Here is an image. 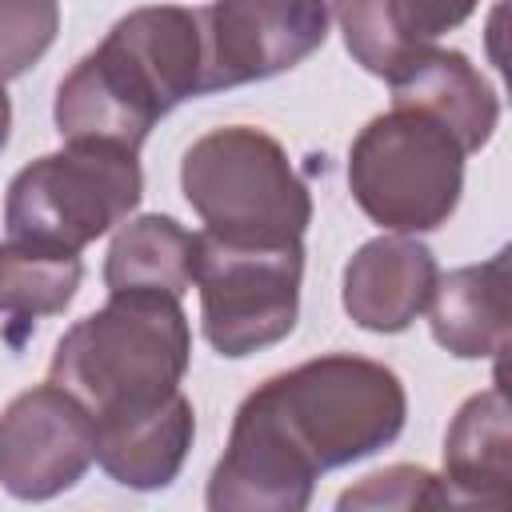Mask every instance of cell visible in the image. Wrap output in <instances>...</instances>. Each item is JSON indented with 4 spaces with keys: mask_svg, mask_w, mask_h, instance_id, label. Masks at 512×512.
<instances>
[{
    "mask_svg": "<svg viewBox=\"0 0 512 512\" xmlns=\"http://www.w3.org/2000/svg\"><path fill=\"white\" fill-rule=\"evenodd\" d=\"M408 416L392 368L332 352L304 360L244 396L208 480L212 512H300L328 468L388 448Z\"/></svg>",
    "mask_w": 512,
    "mask_h": 512,
    "instance_id": "6da1fadb",
    "label": "cell"
},
{
    "mask_svg": "<svg viewBox=\"0 0 512 512\" xmlns=\"http://www.w3.org/2000/svg\"><path fill=\"white\" fill-rule=\"evenodd\" d=\"M200 96V20L176 4L120 16L56 88V132L140 152L152 124Z\"/></svg>",
    "mask_w": 512,
    "mask_h": 512,
    "instance_id": "7a4b0ae2",
    "label": "cell"
},
{
    "mask_svg": "<svg viewBox=\"0 0 512 512\" xmlns=\"http://www.w3.org/2000/svg\"><path fill=\"white\" fill-rule=\"evenodd\" d=\"M188 356L192 332L180 300L160 292H108L104 308L60 336L48 380L72 392L92 420H116L176 396Z\"/></svg>",
    "mask_w": 512,
    "mask_h": 512,
    "instance_id": "3957f363",
    "label": "cell"
},
{
    "mask_svg": "<svg viewBox=\"0 0 512 512\" xmlns=\"http://www.w3.org/2000/svg\"><path fill=\"white\" fill-rule=\"evenodd\" d=\"M180 188L204 232L220 240L300 244L312 224V196L288 152L248 124L204 132L180 160Z\"/></svg>",
    "mask_w": 512,
    "mask_h": 512,
    "instance_id": "277c9868",
    "label": "cell"
},
{
    "mask_svg": "<svg viewBox=\"0 0 512 512\" xmlns=\"http://www.w3.org/2000/svg\"><path fill=\"white\" fill-rule=\"evenodd\" d=\"M464 148L432 116L392 104L368 120L348 152V188L360 212L388 232L440 228L464 192Z\"/></svg>",
    "mask_w": 512,
    "mask_h": 512,
    "instance_id": "5b68a950",
    "label": "cell"
},
{
    "mask_svg": "<svg viewBox=\"0 0 512 512\" xmlns=\"http://www.w3.org/2000/svg\"><path fill=\"white\" fill-rule=\"evenodd\" d=\"M140 192L144 176L136 152L68 140L60 152L40 156L12 176L4 200L8 240L48 252H80L112 224L128 220Z\"/></svg>",
    "mask_w": 512,
    "mask_h": 512,
    "instance_id": "8992f818",
    "label": "cell"
},
{
    "mask_svg": "<svg viewBox=\"0 0 512 512\" xmlns=\"http://www.w3.org/2000/svg\"><path fill=\"white\" fill-rule=\"evenodd\" d=\"M304 244H236L196 236L192 284L200 288L204 336L220 356H252L296 328Z\"/></svg>",
    "mask_w": 512,
    "mask_h": 512,
    "instance_id": "52a82bcc",
    "label": "cell"
},
{
    "mask_svg": "<svg viewBox=\"0 0 512 512\" xmlns=\"http://www.w3.org/2000/svg\"><path fill=\"white\" fill-rule=\"evenodd\" d=\"M200 20V92L272 80L328 40V0H212Z\"/></svg>",
    "mask_w": 512,
    "mask_h": 512,
    "instance_id": "ba28073f",
    "label": "cell"
},
{
    "mask_svg": "<svg viewBox=\"0 0 512 512\" xmlns=\"http://www.w3.org/2000/svg\"><path fill=\"white\" fill-rule=\"evenodd\" d=\"M96 460V424L60 384L20 392L0 412V488L16 500L68 492Z\"/></svg>",
    "mask_w": 512,
    "mask_h": 512,
    "instance_id": "9c48e42d",
    "label": "cell"
},
{
    "mask_svg": "<svg viewBox=\"0 0 512 512\" xmlns=\"http://www.w3.org/2000/svg\"><path fill=\"white\" fill-rule=\"evenodd\" d=\"M476 8L480 0H332L344 48L380 80H396Z\"/></svg>",
    "mask_w": 512,
    "mask_h": 512,
    "instance_id": "30bf717a",
    "label": "cell"
},
{
    "mask_svg": "<svg viewBox=\"0 0 512 512\" xmlns=\"http://www.w3.org/2000/svg\"><path fill=\"white\" fill-rule=\"evenodd\" d=\"M436 256L408 236H376L344 264V312L368 332H404L432 300Z\"/></svg>",
    "mask_w": 512,
    "mask_h": 512,
    "instance_id": "8fae6325",
    "label": "cell"
},
{
    "mask_svg": "<svg viewBox=\"0 0 512 512\" xmlns=\"http://www.w3.org/2000/svg\"><path fill=\"white\" fill-rule=\"evenodd\" d=\"M428 324L444 352L460 360L492 356L500 364L508 352V248L484 264L436 276Z\"/></svg>",
    "mask_w": 512,
    "mask_h": 512,
    "instance_id": "7c38bea8",
    "label": "cell"
},
{
    "mask_svg": "<svg viewBox=\"0 0 512 512\" xmlns=\"http://www.w3.org/2000/svg\"><path fill=\"white\" fill-rule=\"evenodd\" d=\"M96 424V464L124 488L152 492L168 488L184 468V456L196 436V416L188 396H168L160 408L92 420Z\"/></svg>",
    "mask_w": 512,
    "mask_h": 512,
    "instance_id": "4fadbf2b",
    "label": "cell"
},
{
    "mask_svg": "<svg viewBox=\"0 0 512 512\" xmlns=\"http://www.w3.org/2000/svg\"><path fill=\"white\" fill-rule=\"evenodd\" d=\"M392 84V104L416 108L440 120L464 152H480L500 120V100L492 84L476 72V64L456 48H432L412 68H404Z\"/></svg>",
    "mask_w": 512,
    "mask_h": 512,
    "instance_id": "5bb4252c",
    "label": "cell"
},
{
    "mask_svg": "<svg viewBox=\"0 0 512 512\" xmlns=\"http://www.w3.org/2000/svg\"><path fill=\"white\" fill-rule=\"evenodd\" d=\"M508 480H512V420L496 364V384L464 400L448 424L444 488L452 492V504L468 500V504L500 508L508 500Z\"/></svg>",
    "mask_w": 512,
    "mask_h": 512,
    "instance_id": "9a60e30c",
    "label": "cell"
},
{
    "mask_svg": "<svg viewBox=\"0 0 512 512\" xmlns=\"http://www.w3.org/2000/svg\"><path fill=\"white\" fill-rule=\"evenodd\" d=\"M192 268L196 236L172 216H140L116 232L104 260V284L108 292H160L180 300L192 284Z\"/></svg>",
    "mask_w": 512,
    "mask_h": 512,
    "instance_id": "2e32d148",
    "label": "cell"
},
{
    "mask_svg": "<svg viewBox=\"0 0 512 512\" xmlns=\"http://www.w3.org/2000/svg\"><path fill=\"white\" fill-rule=\"evenodd\" d=\"M80 252H48L20 240L0 244V312L12 320L56 316L80 288Z\"/></svg>",
    "mask_w": 512,
    "mask_h": 512,
    "instance_id": "e0dca14e",
    "label": "cell"
},
{
    "mask_svg": "<svg viewBox=\"0 0 512 512\" xmlns=\"http://www.w3.org/2000/svg\"><path fill=\"white\" fill-rule=\"evenodd\" d=\"M452 504V492L444 488L440 476H432L428 468H412V464H392L380 468L372 476H364L360 484L344 488L336 508H372V512H388V508H444Z\"/></svg>",
    "mask_w": 512,
    "mask_h": 512,
    "instance_id": "ac0fdd59",
    "label": "cell"
},
{
    "mask_svg": "<svg viewBox=\"0 0 512 512\" xmlns=\"http://www.w3.org/2000/svg\"><path fill=\"white\" fill-rule=\"evenodd\" d=\"M56 0H0V80L24 76L56 40Z\"/></svg>",
    "mask_w": 512,
    "mask_h": 512,
    "instance_id": "d6986e66",
    "label": "cell"
},
{
    "mask_svg": "<svg viewBox=\"0 0 512 512\" xmlns=\"http://www.w3.org/2000/svg\"><path fill=\"white\" fill-rule=\"evenodd\" d=\"M8 128H12V104H8V92H4V80H0V148L8 144Z\"/></svg>",
    "mask_w": 512,
    "mask_h": 512,
    "instance_id": "ffe728a7",
    "label": "cell"
}]
</instances>
